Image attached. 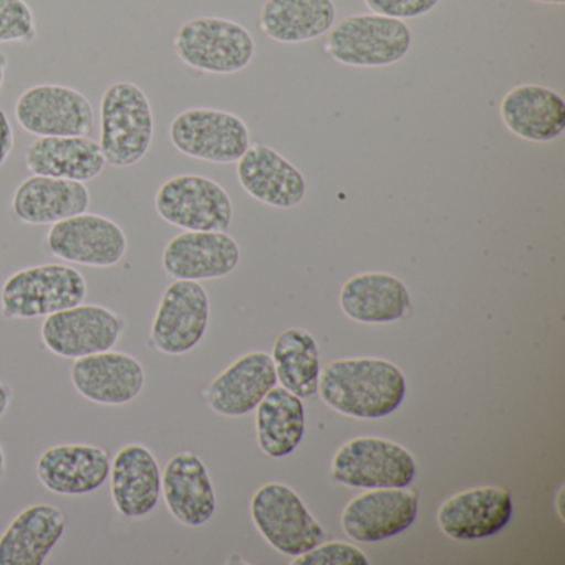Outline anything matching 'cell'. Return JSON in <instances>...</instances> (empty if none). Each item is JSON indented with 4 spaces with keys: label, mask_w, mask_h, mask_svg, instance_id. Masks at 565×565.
<instances>
[{
    "label": "cell",
    "mask_w": 565,
    "mask_h": 565,
    "mask_svg": "<svg viewBox=\"0 0 565 565\" xmlns=\"http://www.w3.org/2000/svg\"><path fill=\"white\" fill-rule=\"evenodd\" d=\"M15 120L35 137H87L94 128L88 98L65 85L42 84L22 92Z\"/></svg>",
    "instance_id": "30bf717a"
},
{
    "label": "cell",
    "mask_w": 565,
    "mask_h": 565,
    "mask_svg": "<svg viewBox=\"0 0 565 565\" xmlns=\"http://www.w3.org/2000/svg\"><path fill=\"white\" fill-rule=\"evenodd\" d=\"M88 206L90 193L84 183L39 174L22 181L12 200L15 216L32 226L55 224L87 213Z\"/></svg>",
    "instance_id": "d4e9b609"
},
{
    "label": "cell",
    "mask_w": 565,
    "mask_h": 565,
    "mask_svg": "<svg viewBox=\"0 0 565 565\" xmlns=\"http://www.w3.org/2000/svg\"><path fill=\"white\" fill-rule=\"evenodd\" d=\"M330 476L350 488H406L416 476L412 452L379 436H359L343 443L332 458Z\"/></svg>",
    "instance_id": "8992f818"
},
{
    "label": "cell",
    "mask_w": 565,
    "mask_h": 565,
    "mask_svg": "<svg viewBox=\"0 0 565 565\" xmlns=\"http://www.w3.org/2000/svg\"><path fill=\"white\" fill-rule=\"evenodd\" d=\"M71 380L75 390L88 402L120 406L140 395L147 376L140 360L128 353L107 350L75 359Z\"/></svg>",
    "instance_id": "e0dca14e"
},
{
    "label": "cell",
    "mask_w": 565,
    "mask_h": 565,
    "mask_svg": "<svg viewBox=\"0 0 565 565\" xmlns=\"http://www.w3.org/2000/svg\"><path fill=\"white\" fill-rule=\"evenodd\" d=\"M257 445L264 455L282 458L300 445L306 431L302 398L284 386H274L256 406Z\"/></svg>",
    "instance_id": "f1b7e54d"
},
{
    "label": "cell",
    "mask_w": 565,
    "mask_h": 565,
    "mask_svg": "<svg viewBox=\"0 0 565 565\" xmlns=\"http://www.w3.org/2000/svg\"><path fill=\"white\" fill-rule=\"evenodd\" d=\"M335 24L332 0H266L259 28L270 41L302 44L322 38Z\"/></svg>",
    "instance_id": "83f0119b"
},
{
    "label": "cell",
    "mask_w": 565,
    "mask_h": 565,
    "mask_svg": "<svg viewBox=\"0 0 565 565\" xmlns=\"http://www.w3.org/2000/svg\"><path fill=\"white\" fill-rule=\"evenodd\" d=\"M294 565H369V558L355 545L347 542H320L316 547L297 555Z\"/></svg>",
    "instance_id": "1f68e13d"
},
{
    "label": "cell",
    "mask_w": 565,
    "mask_h": 565,
    "mask_svg": "<svg viewBox=\"0 0 565 565\" xmlns=\"http://www.w3.org/2000/svg\"><path fill=\"white\" fill-rule=\"evenodd\" d=\"M210 297L196 280H174L164 290L151 323V343L164 355H183L203 340Z\"/></svg>",
    "instance_id": "7c38bea8"
},
{
    "label": "cell",
    "mask_w": 565,
    "mask_h": 565,
    "mask_svg": "<svg viewBox=\"0 0 565 565\" xmlns=\"http://www.w3.org/2000/svg\"><path fill=\"white\" fill-rule=\"evenodd\" d=\"M419 501L406 488H375L353 498L340 515L342 531L356 542L385 541L415 522Z\"/></svg>",
    "instance_id": "5bb4252c"
},
{
    "label": "cell",
    "mask_w": 565,
    "mask_h": 565,
    "mask_svg": "<svg viewBox=\"0 0 565 565\" xmlns=\"http://www.w3.org/2000/svg\"><path fill=\"white\" fill-rule=\"evenodd\" d=\"M161 220L186 231H226L233 201L221 184L200 174H180L161 184L154 196Z\"/></svg>",
    "instance_id": "9c48e42d"
},
{
    "label": "cell",
    "mask_w": 565,
    "mask_h": 565,
    "mask_svg": "<svg viewBox=\"0 0 565 565\" xmlns=\"http://www.w3.org/2000/svg\"><path fill=\"white\" fill-rule=\"evenodd\" d=\"M65 525L64 512L55 505H29L0 535V565H44Z\"/></svg>",
    "instance_id": "603a6c76"
},
{
    "label": "cell",
    "mask_w": 565,
    "mask_h": 565,
    "mask_svg": "<svg viewBox=\"0 0 565 565\" xmlns=\"http://www.w3.org/2000/svg\"><path fill=\"white\" fill-rule=\"evenodd\" d=\"M237 180L254 200L279 210L297 206L307 193L303 174L263 143L249 145L237 160Z\"/></svg>",
    "instance_id": "ac0fdd59"
},
{
    "label": "cell",
    "mask_w": 565,
    "mask_h": 565,
    "mask_svg": "<svg viewBox=\"0 0 565 565\" xmlns=\"http://www.w3.org/2000/svg\"><path fill=\"white\" fill-rule=\"evenodd\" d=\"M277 385L273 356L250 352L231 363L207 386L206 403L223 416H243L256 409L260 399Z\"/></svg>",
    "instance_id": "d6986e66"
},
{
    "label": "cell",
    "mask_w": 565,
    "mask_h": 565,
    "mask_svg": "<svg viewBox=\"0 0 565 565\" xmlns=\"http://www.w3.org/2000/svg\"><path fill=\"white\" fill-rule=\"evenodd\" d=\"M108 478L115 508L125 518H145L157 508L161 495V471L147 446L131 443L118 449L110 462Z\"/></svg>",
    "instance_id": "44dd1931"
},
{
    "label": "cell",
    "mask_w": 565,
    "mask_h": 565,
    "mask_svg": "<svg viewBox=\"0 0 565 565\" xmlns=\"http://www.w3.org/2000/svg\"><path fill=\"white\" fill-rule=\"evenodd\" d=\"M239 244L226 231H184L164 247L161 264L174 280L221 279L236 269Z\"/></svg>",
    "instance_id": "9a60e30c"
},
{
    "label": "cell",
    "mask_w": 565,
    "mask_h": 565,
    "mask_svg": "<svg viewBox=\"0 0 565 565\" xmlns=\"http://www.w3.org/2000/svg\"><path fill=\"white\" fill-rule=\"evenodd\" d=\"M9 402H11V393H9L8 386L4 383H0V418L8 412Z\"/></svg>",
    "instance_id": "e575fe53"
},
{
    "label": "cell",
    "mask_w": 565,
    "mask_h": 565,
    "mask_svg": "<svg viewBox=\"0 0 565 565\" xmlns=\"http://www.w3.org/2000/svg\"><path fill=\"white\" fill-rule=\"evenodd\" d=\"M6 67H8V57L4 54H0V88L4 85Z\"/></svg>",
    "instance_id": "d590c367"
},
{
    "label": "cell",
    "mask_w": 565,
    "mask_h": 565,
    "mask_svg": "<svg viewBox=\"0 0 565 565\" xmlns=\"http://www.w3.org/2000/svg\"><path fill=\"white\" fill-rule=\"evenodd\" d=\"M250 518L260 535L290 557L326 541V529L310 514L297 492L282 482H267L254 492Z\"/></svg>",
    "instance_id": "52a82bcc"
},
{
    "label": "cell",
    "mask_w": 565,
    "mask_h": 565,
    "mask_svg": "<svg viewBox=\"0 0 565 565\" xmlns=\"http://www.w3.org/2000/svg\"><path fill=\"white\" fill-rule=\"evenodd\" d=\"M363 2L373 14L403 21V19H416L428 14L436 8L439 0H363Z\"/></svg>",
    "instance_id": "d6a6232c"
},
{
    "label": "cell",
    "mask_w": 565,
    "mask_h": 565,
    "mask_svg": "<svg viewBox=\"0 0 565 565\" xmlns=\"http://www.w3.org/2000/svg\"><path fill=\"white\" fill-rule=\"evenodd\" d=\"M161 492L171 515L188 527L203 525L216 512V494L206 465L188 449L164 466Z\"/></svg>",
    "instance_id": "ffe728a7"
},
{
    "label": "cell",
    "mask_w": 565,
    "mask_h": 565,
    "mask_svg": "<svg viewBox=\"0 0 565 565\" xmlns=\"http://www.w3.org/2000/svg\"><path fill=\"white\" fill-rule=\"evenodd\" d=\"M277 382L299 398L316 395L319 386L320 355L316 339L307 330H284L273 349Z\"/></svg>",
    "instance_id": "f546056e"
},
{
    "label": "cell",
    "mask_w": 565,
    "mask_h": 565,
    "mask_svg": "<svg viewBox=\"0 0 565 565\" xmlns=\"http://www.w3.org/2000/svg\"><path fill=\"white\" fill-rule=\"evenodd\" d=\"M412 32L398 19L379 14L349 15L332 25L327 35V54L349 67H386L406 57Z\"/></svg>",
    "instance_id": "277c9868"
},
{
    "label": "cell",
    "mask_w": 565,
    "mask_h": 565,
    "mask_svg": "<svg viewBox=\"0 0 565 565\" xmlns=\"http://www.w3.org/2000/svg\"><path fill=\"white\" fill-rule=\"evenodd\" d=\"M514 514L511 494L498 486H478L439 505L436 521L455 541H479L501 532Z\"/></svg>",
    "instance_id": "2e32d148"
},
{
    "label": "cell",
    "mask_w": 565,
    "mask_h": 565,
    "mask_svg": "<svg viewBox=\"0 0 565 565\" xmlns=\"http://www.w3.org/2000/svg\"><path fill=\"white\" fill-rule=\"evenodd\" d=\"M38 35L34 12L25 0H0V44L32 42Z\"/></svg>",
    "instance_id": "4dcf8cb0"
},
{
    "label": "cell",
    "mask_w": 565,
    "mask_h": 565,
    "mask_svg": "<svg viewBox=\"0 0 565 565\" xmlns=\"http://www.w3.org/2000/svg\"><path fill=\"white\" fill-rule=\"evenodd\" d=\"M110 462L98 446H52L39 456V481L55 494H90L107 482Z\"/></svg>",
    "instance_id": "7402d4cb"
},
{
    "label": "cell",
    "mask_w": 565,
    "mask_h": 565,
    "mask_svg": "<svg viewBox=\"0 0 565 565\" xmlns=\"http://www.w3.org/2000/svg\"><path fill=\"white\" fill-rule=\"evenodd\" d=\"M340 310L360 323H390L403 319L412 307L408 287L386 273L350 277L339 296Z\"/></svg>",
    "instance_id": "484cf974"
},
{
    "label": "cell",
    "mask_w": 565,
    "mask_h": 565,
    "mask_svg": "<svg viewBox=\"0 0 565 565\" xmlns=\"http://www.w3.org/2000/svg\"><path fill=\"white\" fill-rule=\"evenodd\" d=\"M105 164L100 143L88 137H41L25 150V167L39 177L87 183Z\"/></svg>",
    "instance_id": "4316f807"
},
{
    "label": "cell",
    "mask_w": 565,
    "mask_h": 565,
    "mask_svg": "<svg viewBox=\"0 0 565 565\" xmlns=\"http://www.w3.org/2000/svg\"><path fill=\"white\" fill-rule=\"evenodd\" d=\"M6 471V452L4 448H2V445H0V478L4 476Z\"/></svg>",
    "instance_id": "8d00e7d4"
},
{
    "label": "cell",
    "mask_w": 565,
    "mask_h": 565,
    "mask_svg": "<svg viewBox=\"0 0 565 565\" xmlns=\"http://www.w3.org/2000/svg\"><path fill=\"white\" fill-rule=\"evenodd\" d=\"M173 47L188 67L217 75L244 71L256 51L249 31L223 18H198L184 22L174 35Z\"/></svg>",
    "instance_id": "5b68a950"
},
{
    "label": "cell",
    "mask_w": 565,
    "mask_h": 565,
    "mask_svg": "<svg viewBox=\"0 0 565 565\" xmlns=\"http://www.w3.org/2000/svg\"><path fill=\"white\" fill-rule=\"evenodd\" d=\"M170 140L180 153L194 160L230 164L249 148V128L230 111L190 108L171 121Z\"/></svg>",
    "instance_id": "ba28073f"
},
{
    "label": "cell",
    "mask_w": 565,
    "mask_h": 565,
    "mask_svg": "<svg viewBox=\"0 0 565 565\" xmlns=\"http://www.w3.org/2000/svg\"><path fill=\"white\" fill-rule=\"evenodd\" d=\"M150 100L138 85L115 82L100 102V148L114 168H128L147 157L153 143Z\"/></svg>",
    "instance_id": "7a4b0ae2"
},
{
    "label": "cell",
    "mask_w": 565,
    "mask_h": 565,
    "mask_svg": "<svg viewBox=\"0 0 565 565\" xmlns=\"http://www.w3.org/2000/svg\"><path fill=\"white\" fill-rule=\"evenodd\" d=\"M124 332L117 313L104 306L78 303L51 313L41 327L44 345L62 359H81L114 349Z\"/></svg>",
    "instance_id": "8fae6325"
},
{
    "label": "cell",
    "mask_w": 565,
    "mask_h": 565,
    "mask_svg": "<svg viewBox=\"0 0 565 565\" xmlns=\"http://www.w3.org/2000/svg\"><path fill=\"white\" fill-rule=\"evenodd\" d=\"M14 143V130H12L11 121H9L6 111L0 108V168L11 157Z\"/></svg>",
    "instance_id": "836d02e7"
},
{
    "label": "cell",
    "mask_w": 565,
    "mask_h": 565,
    "mask_svg": "<svg viewBox=\"0 0 565 565\" xmlns=\"http://www.w3.org/2000/svg\"><path fill=\"white\" fill-rule=\"evenodd\" d=\"M84 274L64 264H42L18 270L0 290V307L8 319H38L84 302Z\"/></svg>",
    "instance_id": "3957f363"
},
{
    "label": "cell",
    "mask_w": 565,
    "mask_h": 565,
    "mask_svg": "<svg viewBox=\"0 0 565 565\" xmlns=\"http://www.w3.org/2000/svg\"><path fill=\"white\" fill-rule=\"evenodd\" d=\"M532 2H539V4H564L565 0H532Z\"/></svg>",
    "instance_id": "74e56055"
},
{
    "label": "cell",
    "mask_w": 565,
    "mask_h": 565,
    "mask_svg": "<svg viewBox=\"0 0 565 565\" xmlns=\"http://www.w3.org/2000/svg\"><path fill=\"white\" fill-rule=\"evenodd\" d=\"M47 246L58 259L88 267H114L127 253L125 231L100 214L82 213L52 224Z\"/></svg>",
    "instance_id": "4fadbf2b"
},
{
    "label": "cell",
    "mask_w": 565,
    "mask_h": 565,
    "mask_svg": "<svg viewBox=\"0 0 565 565\" xmlns=\"http://www.w3.org/2000/svg\"><path fill=\"white\" fill-rule=\"evenodd\" d=\"M322 402L342 415L376 419L392 415L406 396V379L388 360L375 356L339 359L320 369Z\"/></svg>",
    "instance_id": "6da1fadb"
},
{
    "label": "cell",
    "mask_w": 565,
    "mask_h": 565,
    "mask_svg": "<svg viewBox=\"0 0 565 565\" xmlns=\"http://www.w3.org/2000/svg\"><path fill=\"white\" fill-rule=\"evenodd\" d=\"M499 115L511 134L534 143L555 140L565 130L564 98L541 85H519L509 90Z\"/></svg>",
    "instance_id": "cb8c5ba5"
}]
</instances>
